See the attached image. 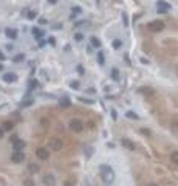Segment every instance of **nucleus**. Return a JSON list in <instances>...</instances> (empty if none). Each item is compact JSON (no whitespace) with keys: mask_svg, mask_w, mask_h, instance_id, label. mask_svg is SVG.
Wrapping results in <instances>:
<instances>
[{"mask_svg":"<svg viewBox=\"0 0 178 186\" xmlns=\"http://www.w3.org/2000/svg\"><path fill=\"white\" fill-rule=\"evenodd\" d=\"M139 91L143 93V95H152V93H153V90H152V88H149V87H144V88H139Z\"/></svg>","mask_w":178,"mask_h":186,"instance_id":"a211bd4d","label":"nucleus"},{"mask_svg":"<svg viewBox=\"0 0 178 186\" xmlns=\"http://www.w3.org/2000/svg\"><path fill=\"white\" fill-rule=\"evenodd\" d=\"M176 127H178V124H176Z\"/></svg>","mask_w":178,"mask_h":186,"instance_id":"c9c22d12","label":"nucleus"},{"mask_svg":"<svg viewBox=\"0 0 178 186\" xmlns=\"http://www.w3.org/2000/svg\"><path fill=\"white\" fill-rule=\"evenodd\" d=\"M147 28H149V31H152V33H159V31L164 30V23H163L161 20H153V22H149V23H147Z\"/></svg>","mask_w":178,"mask_h":186,"instance_id":"f03ea898","label":"nucleus"},{"mask_svg":"<svg viewBox=\"0 0 178 186\" xmlns=\"http://www.w3.org/2000/svg\"><path fill=\"white\" fill-rule=\"evenodd\" d=\"M3 133H5V132H3V129H2V127H0V138H2V137H3Z\"/></svg>","mask_w":178,"mask_h":186,"instance_id":"7c9ffc66","label":"nucleus"},{"mask_svg":"<svg viewBox=\"0 0 178 186\" xmlns=\"http://www.w3.org/2000/svg\"><path fill=\"white\" fill-rule=\"evenodd\" d=\"M3 59H5V56H3V53H2V51H0V61H3Z\"/></svg>","mask_w":178,"mask_h":186,"instance_id":"2f4dec72","label":"nucleus"},{"mask_svg":"<svg viewBox=\"0 0 178 186\" xmlns=\"http://www.w3.org/2000/svg\"><path fill=\"white\" fill-rule=\"evenodd\" d=\"M112 78H113L115 81H119V79H121V73H119L116 68H113V70H112Z\"/></svg>","mask_w":178,"mask_h":186,"instance_id":"2eb2a0df","label":"nucleus"},{"mask_svg":"<svg viewBox=\"0 0 178 186\" xmlns=\"http://www.w3.org/2000/svg\"><path fill=\"white\" fill-rule=\"evenodd\" d=\"M31 31H33L34 37H37V39H40V37L43 36V31H42V30H39V28H33Z\"/></svg>","mask_w":178,"mask_h":186,"instance_id":"4468645a","label":"nucleus"},{"mask_svg":"<svg viewBox=\"0 0 178 186\" xmlns=\"http://www.w3.org/2000/svg\"><path fill=\"white\" fill-rule=\"evenodd\" d=\"M5 34H6L10 39H16V37H17V31H16L14 28H6V30H5Z\"/></svg>","mask_w":178,"mask_h":186,"instance_id":"9d476101","label":"nucleus"},{"mask_svg":"<svg viewBox=\"0 0 178 186\" xmlns=\"http://www.w3.org/2000/svg\"><path fill=\"white\" fill-rule=\"evenodd\" d=\"M170 160H172L173 163H176V164H178V152H172V155H170Z\"/></svg>","mask_w":178,"mask_h":186,"instance_id":"5701e85b","label":"nucleus"},{"mask_svg":"<svg viewBox=\"0 0 178 186\" xmlns=\"http://www.w3.org/2000/svg\"><path fill=\"white\" fill-rule=\"evenodd\" d=\"M2 129H3V132H6V130H11V129H13V123H11V121H6V123H3Z\"/></svg>","mask_w":178,"mask_h":186,"instance_id":"f3484780","label":"nucleus"},{"mask_svg":"<svg viewBox=\"0 0 178 186\" xmlns=\"http://www.w3.org/2000/svg\"><path fill=\"white\" fill-rule=\"evenodd\" d=\"M149 186H156V184H153V183H152V184H149Z\"/></svg>","mask_w":178,"mask_h":186,"instance_id":"72a5a7b5","label":"nucleus"},{"mask_svg":"<svg viewBox=\"0 0 178 186\" xmlns=\"http://www.w3.org/2000/svg\"><path fill=\"white\" fill-rule=\"evenodd\" d=\"M23 186H36V184L31 178H27V180H23Z\"/></svg>","mask_w":178,"mask_h":186,"instance_id":"4be33fe9","label":"nucleus"},{"mask_svg":"<svg viewBox=\"0 0 178 186\" xmlns=\"http://www.w3.org/2000/svg\"><path fill=\"white\" fill-rule=\"evenodd\" d=\"M70 129H71L73 132L79 133V132H82V130H84V124H82V121H81V120L74 118V120H71V121H70Z\"/></svg>","mask_w":178,"mask_h":186,"instance_id":"7ed1b4c3","label":"nucleus"},{"mask_svg":"<svg viewBox=\"0 0 178 186\" xmlns=\"http://www.w3.org/2000/svg\"><path fill=\"white\" fill-rule=\"evenodd\" d=\"M2 68H3V67H2V65H0V70H2Z\"/></svg>","mask_w":178,"mask_h":186,"instance_id":"f704fd0d","label":"nucleus"},{"mask_svg":"<svg viewBox=\"0 0 178 186\" xmlns=\"http://www.w3.org/2000/svg\"><path fill=\"white\" fill-rule=\"evenodd\" d=\"M121 144H122L126 149H129V150H133V149H135V144H133L130 140H127V138H122V140H121Z\"/></svg>","mask_w":178,"mask_h":186,"instance_id":"1a4fd4ad","label":"nucleus"},{"mask_svg":"<svg viewBox=\"0 0 178 186\" xmlns=\"http://www.w3.org/2000/svg\"><path fill=\"white\" fill-rule=\"evenodd\" d=\"M50 147H51L53 150H59V149H62V141L57 140V138H53V140L50 141Z\"/></svg>","mask_w":178,"mask_h":186,"instance_id":"0eeeda50","label":"nucleus"},{"mask_svg":"<svg viewBox=\"0 0 178 186\" xmlns=\"http://www.w3.org/2000/svg\"><path fill=\"white\" fill-rule=\"evenodd\" d=\"M25 160V154L22 150H14V154L11 155V161L13 163H22Z\"/></svg>","mask_w":178,"mask_h":186,"instance_id":"20e7f679","label":"nucleus"},{"mask_svg":"<svg viewBox=\"0 0 178 186\" xmlns=\"http://www.w3.org/2000/svg\"><path fill=\"white\" fill-rule=\"evenodd\" d=\"M48 2H50V3H51V5H54V3H56V2H57V0H48Z\"/></svg>","mask_w":178,"mask_h":186,"instance_id":"473e14b6","label":"nucleus"},{"mask_svg":"<svg viewBox=\"0 0 178 186\" xmlns=\"http://www.w3.org/2000/svg\"><path fill=\"white\" fill-rule=\"evenodd\" d=\"M90 44H92V47H95V48H99V47H101V40H99L98 37H95V36L90 39Z\"/></svg>","mask_w":178,"mask_h":186,"instance_id":"ddd939ff","label":"nucleus"},{"mask_svg":"<svg viewBox=\"0 0 178 186\" xmlns=\"http://www.w3.org/2000/svg\"><path fill=\"white\" fill-rule=\"evenodd\" d=\"M23 59H25V54H22V53H20V54H17V56L14 57V62H22Z\"/></svg>","mask_w":178,"mask_h":186,"instance_id":"b1692460","label":"nucleus"},{"mask_svg":"<svg viewBox=\"0 0 178 186\" xmlns=\"http://www.w3.org/2000/svg\"><path fill=\"white\" fill-rule=\"evenodd\" d=\"M70 85H71V87H73V88H77V87H79V84H77V82H76V81H73V82H71V84H70Z\"/></svg>","mask_w":178,"mask_h":186,"instance_id":"c85d7f7f","label":"nucleus"},{"mask_svg":"<svg viewBox=\"0 0 178 186\" xmlns=\"http://www.w3.org/2000/svg\"><path fill=\"white\" fill-rule=\"evenodd\" d=\"M77 73L84 74V67H82V65H77Z\"/></svg>","mask_w":178,"mask_h":186,"instance_id":"cd10ccee","label":"nucleus"},{"mask_svg":"<svg viewBox=\"0 0 178 186\" xmlns=\"http://www.w3.org/2000/svg\"><path fill=\"white\" fill-rule=\"evenodd\" d=\"M70 106H71V103H70L68 98H62V99H60V107L65 109V107H70Z\"/></svg>","mask_w":178,"mask_h":186,"instance_id":"dca6fc26","label":"nucleus"},{"mask_svg":"<svg viewBox=\"0 0 178 186\" xmlns=\"http://www.w3.org/2000/svg\"><path fill=\"white\" fill-rule=\"evenodd\" d=\"M74 39H76V40H82V39H84V36H82L81 33H77V34L74 36Z\"/></svg>","mask_w":178,"mask_h":186,"instance_id":"bb28decb","label":"nucleus"},{"mask_svg":"<svg viewBox=\"0 0 178 186\" xmlns=\"http://www.w3.org/2000/svg\"><path fill=\"white\" fill-rule=\"evenodd\" d=\"M13 146H14V150H22L25 147V143L22 140H16V141H13Z\"/></svg>","mask_w":178,"mask_h":186,"instance_id":"f8f14e48","label":"nucleus"},{"mask_svg":"<svg viewBox=\"0 0 178 186\" xmlns=\"http://www.w3.org/2000/svg\"><path fill=\"white\" fill-rule=\"evenodd\" d=\"M98 62H99V64H104V54H102L101 51L98 53Z\"/></svg>","mask_w":178,"mask_h":186,"instance_id":"393cba45","label":"nucleus"},{"mask_svg":"<svg viewBox=\"0 0 178 186\" xmlns=\"http://www.w3.org/2000/svg\"><path fill=\"white\" fill-rule=\"evenodd\" d=\"M99 174H101V178H102L104 183H113L115 181V172L109 164H102L99 167Z\"/></svg>","mask_w":178,"mask_h":186,"instance_id":"f257e3e1","label":"nucleus"},{"mask_svg":"<svg viewBox=\"0 0 178 186\" xmlns=\"http://www.w3.org/2000/svg\"><path fill=\"white\" fill-rule=\"evenodd\" d=\"M39 22H40V23L43 25V23H47V19H39Z\"/></svg>","mask_w":178,"mask_h":186,"instance_id":"c756f323","label":"nucleus"},{"mask_svg":"<svg viewBox=\"0 0 178 186\" xmlns=\"http://www.w3.org/2000/svg\"><path fill=\"white\" fill-rule=\"evenodd\" d=\"M30 171L31 172H37V166L36 164H30Z\"/></svg>","mask_w":178,"mask_h":186,"instance_id":"a878e982","label":"nucleus"},{"mask_svg":"<svg viewBox=\"0 0 178 186\" xmlns=\"http://www.w3.org/2000/svg\"><path fill=\"white\" fill-rule=\"evenodd\" d=\"M0 90H2V88H0Z\"/></svg>","mask_w":178,"mask_h":186,"instance_id":"e433bc0d","label":"nucleus"},{"mask_svg":"<svg viewBox=\"0 0 178 186\" xmlns=\"http://www.w3.org/2000/svg\"><path fill=\"white\" fill-rule=\"evenodd\" d=\"M3 81H6V82H14V81H17V76H16L14 73H6V74H3Z\"/></svg>","mask_w":178,"mask_h":186,"instance_id":"9b49d317","label":"nucleus"},{"mask_svg":"<svg viewBox=\"0 0 178 186\" xmlns=\"http://www.w3.org/2000/svg\"><path fill=\"white\" fill-rule=\"evenodd\" d=\"M156 6H158V11H159V13H166V11H169V10H170V5H169V3H166V2H158V3H156Z\"/></svg>","mask_w":178,"mask_h":186,"instance_id":"6e6552de","label":"nucleus"},{"mask_svg":"<svg viewBox=\"0 0 178 186\" xmlns=\"http://www.w3.org/2000/svg\"><path fill=\"white\" fill-rule=\"evenodd\" d=\"M43 184H45V186H54V184H56L54 175H53V174H47V175L43 177Z\"/></svg>","mask_w":178,"mask_h":186,"instance_id":"423d86ee","label":"nucleus"},{"mask_svg":"<svg viewBox=\"0 0 178 186\" xmlns=\"http://www.w3.org/2000/svg\"><path fill=\"white\" fill-rule=\"evenodd\" d=\"M126 116H127V118H130V120H139V116H138L135 112H127V113H126Z\"/></svg>","mask_w":178,"mask_h":186,"instance_id":"6ab92c4d","label":"nucleus"},{"mask_svg":"<svg viewBox=\"0 0 178 186\" xmlns=\"http://www.w3.org/2000/svg\"><path fill=\"white\" fill-rule=\"evenodd\" d=\"M27 17H28L30 20H33V19L37 17V13H36V11H28V13H27Z\"/></svg>","mask_w":178,"mask_h":186,"instance_id":"aec40b11","label":"nucleus"},{"mask_svg":"<svg viewBox=\"0 0 178 186\" xmlns=\"http://www.w3.org/2000/svg\"><path fill=\"white\" fill-rule=\"evenodd\" d=\"M121 47H122V42H121L119 39H115V40H113V48L118 50V48H121Z\"/></svg>","mask_w":178,"mask_h":186,"instance_id":"412c9836","label":"nucleus"},{"mask_svg":"<svg viewBox=\"0 0 178 186\" xmlns=\"http://www.w3.org/2000/svg\"><path fill=\"white\" fill-rule=\"evenodd\" d=\"M36 155H37L39 160H47V158L50 157V154H48V150H47L45 147H39V149L36 150Z\"/></svg>","mask_w":178,"mask_h":186,"instance_id":"39448f33","label":"nucleus"}]
</instances>
